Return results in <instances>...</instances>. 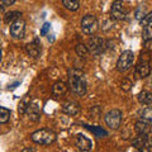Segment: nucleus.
<instances>
[{
  "label": "nucleus",
  "mask_w": 152,
  "mask_h": 152,
  "mask_svg": "<svg viewBox=\"0 0 152 152\" xmlns=\"http://www.w3.org/2000/svg\"><path fill=\"white\" fill-rule=\"evenodd\" d=\"M69 86L71 91L83 96L86 93V80L85 75L81 70L79 69H71L69 71Z\"/></svg>",
  "instance_id": "obj_1"
},
{
  "label": "nucleus",
  "mask_w": 152,
  "mask_h": 152,
  "mask_svg": "<svg viewBox=\"0 0 152 152\" xmlns=\"http://www.w3.org/2000/svg\"><path fill=\"white\" fill-rule=\"evenodd\" d=\"M31 138L38 145H51L56 141V133L48 128H42V129H38L34 133H32Z\"/></svg>",
  "instance_id": "obj_2"
},
{
  "label": "nucleus",
  "mask_w": 152,
  "mask_h": 152,
  "mask_svg": "<svg viewBox=\"0 0 152 152\" xmlns=\"http://www.w3.org/2000/svg\"><path fill=\"white\" fill-rule=\"evenodd\" d=\"M81 29L85 34L88 36H93L96 33V31L99 29V23H98V19L95 18L94 15H85L81 20Z\"/></svg>",
  "instance_id": "obj_3"
},
{
  "label": "nucleus",
  "mask_w": 152,
  "mask_h": 152,
  "mask_svg": "<svg viewBox=\"0 0 152 152\" xmlns=\"http://www.w3.org/2000/svg\"><path fill=\"white\" fill-rule=\"evenodd\" d=\"M122 119H123V114L119 109H113V110L108 112L105 115L107 126L112 128V129H118L122 124Z\"/></svg>",
  "instance_id": "obj_4"
},
{
  "label": "nucleus",
  "mask_w": 152,
  "mask_h": 152,
  "mask_svg": "<svg viewBox=\"0 0 152 152\" xmlns=\"http://www.w3.org/2000/svg\"><path fill=\"white\" fill-rule=\"evenodd\" d=\"M133 60H134V55H133L132 51L127 50L124 52H122V55L119 56L118 62H117V70L121 71V72H124L128 69H131Z\"/></svg>",
  "instance_id": "obj_5"
},
{
  "label": "nucleus",
  "mask_w": 152,
  "mask_h": 152,
  "mask_svg": "<svg viewBox=\"0 0 152 152\" xmlns=\"http://www.w3.org/2000/svg\"><path fill=\"white\" fill-rule=\"evenodd\" d=\"M88 48H89V52H91V55L99 56L104 51V48H105V41L100 37L94 36L88 42Z\"/></svg>",
  "instance_id": "obj_6"
},
{
  "label": "nucleus",
  "mask_w": 152,
  "mask_h": 152,
  "mask_svg": "<svg viewBox=\"0 0 152 152\" xmlns=\"http://www.w3.org/2000/svg\"><path fill=\"white\" fill-rule=\"evenodd\" d=\"M127 15V9L124 7L122 0H115L112 4V9H110V17L115 20H122V19H126Z\"/></svg>",
  "instance_id": "obj_7"
},
{
  "label": "nucleus",
  "mask_w": 152,
  "mask_h": 152,
  "mask_svg": "<svg viewBox=\"0 0 152 152\" xmlns=\"http://www.w3.org/2000/svg\"><path fill=\"white\" fill-rule=\"evenodd\" d=\"M24 33H26V22L23 19H18L14 23H12L10 26V34L13 38L15 39H22L24 37Z\"/></svg>",
  "instance_id": "obj_8"
},
{
  "label": "nucleus",
  "mask_w": 152,
  "mask_h": 152,
  "mask_svg": "<svg viewBox=\"0 0 152 152\" xmlns=\"http://www.w3.org/2000/svg\"><path fill=\"white\" fill-rule=\"evenodd\" d=\"M75 146L79 151H90L93 148V142L84 134H77L75 138Z\"/></svg>",
  "instance_id": "obj_9"
},
{
  "label": "nucleus",
  "mask_w": 152,
  "mask_h": 152,
  "mask_svg": "<svg viewBox=\"0 0 152 152\" xmlns=\"http://www.w3.org/2000/svg\"><path fill=\"white\" fill-rule=\"evenodd\" d=\"M62 112L65 114H67V115H71V117H74V115H77V114L80 113V105H79V103H76L74 100H70V102H66L62 104Z\"/></svg>",
  "instance_id": "obj_10"
},
{
  "label": "nucleus",
  "mask_w": 152,
  "mask_h": 152,
  "mask_svg": "<svg viewBox=\"0 0 152 152\" xmlns=\"http://www.w3.org/2000/svg\"><path fill=\"white\" fill-rule=\"evenodd\" d=\"M150 72H151V67H150L148 62H145V61H142V62H140L138 65L136 66V71H134L136 77L145 79V77H147V76L150 75Z\"/></svg>",
  "instance_id": "obj_11"
},
{
  "label": "nucleus",
  "mask_w": 152,
  "mask_h": 152,
  "mask_svg": "<svg viewBox=\"0 0 152 152\" xmlns=\"http://www.w3.org/2000/svg\"><path fill=\"white\" fill-rule=\"evenodd\" d=\"M26 113L29 115L31 119L34 121V122H37L38 119H39V117H41V109L34 103H29V105H28Z\"/></svg>",
  "instance_id": "obj_12"
},
{
  "label": "nucleus",
  "mask_w": 152,
  "mask_h": 152,
  "mask_svg": "<svg viewBox=\"0 0 152 152\" xmlns=\"http://www.w3.org/2000/svg\"><path fill=\"white\" fill-rule=\"evenodd\" d=\"M70 86H67L65 83L62 81H57L53 86H52V94L55 95V96H62V95H65L66 93H67Z\"/></svg>",
  "instance_id": "obj_13"
},
{
  "label": "nucleus",
  "mask_w": 152,
  "mask_h": 152,
  "mask_svg": "<svg viewBox=\"0 0 152 152\" xmlns=\"http://www.w3.org/2000/svg\"><path fill=\"white\" fill-rule=\"evenodd\" d=\"M26 51L27 53L31 57H38L41 53V45L38 43V39H34V43H28L26 46Z\"/></svg>",
  "instance_id": "obj_14"
},
{
  "label": "nucleus",
  "mask_w": 152,
  "mask_h": 152,
  "mask_svg": "<svg viewBox=\"0 0 152 152\" xmlns=\"http://www.w3.org/2000/svg\"><path fill=\"white\" fill-rule=\"evenodd\" d=\"M132 145L137 150H145L147 147V134H138V137L132 141Z\"/></svg>",
  "instance_id": "obj_15"
},
{
  "label": "nucleus",
  "mask_w": 152,
  "mask_h": 152,
  "mask_svg": "<svg viewBox=\"0 0 152 152\" xmlns=\"http://www.w3.org/2000/svg\"><path fill=\"white\" fill-rule=\"evenodd\" d=\"M134 129L137 132V134H148L150 132V123H147L145 121H138L134 124Z\"/></svg>",
  "instance_id": "obj_16"
},
{
  "label": "nucleus",
  "mask_w": 152,
  "mask_h": 152,
  "mask_svg": "<svg viewBox=\"0 0 152 152\" xmlns=\"http://www.w3.org/2000/svg\"><path fill=\"white\" fill-rule=\"evenodd\" d=\"M138 102L141 104H143V105H150V104H152V93L150 91H146V90H143V91H141L138 94Z\"/></svg>",
  "instance_id": "obj_17"
},
{
  "label": "nucleus",
  "mask_w": 152,
  "mask_h": 152,
  "mask_svg": "<svg viewBox=\"0 0 152 152\" xmlns=\"http://www.w3.org/2000/svg\"><path fill=\"white\" fill-rule=\"evenodd\" d=\"M22 18V13L19 12H9L7 15H4V22L7 23V24H12L15 20Z\"/></svg>",
  "instance_id": "obj_18"
},
{
  "label": "nucleus",
  "mask_w": 152,
  "mask_h": 152,
  "mask_svg": "<svg viewBox=\"0 0 152 152\" xmlns=\"http://www.w3.org/2000/svg\"><path fill=\"white\" fill-rule=\"evenodd\" d=\"M62 4L66 9H69L71 12H75L77 10L79 7H80V3L79 0H62Z\"/></svg>",
  "instance_id": "obj_19"
},
{
  "label": "nucleus",
  "mask_w": 152,
  "mask_h": 152,
  "mask_svg": "<svg viewBox=\"0 0 152 152\" xmlns=\"http://www.w3.org/2000/svg\"><path fill=\"white\" fill-rule=\"evenodd\" d=\"M141 119L147 122V123H150V124H152V108L148 107V108H145L143 110H142Z\"/></svg>",
  "instance_id": "obj_20"
},
{
  "label": "nucleus",
  "mask_w": 152,
  "mask_h": 152,
  "mask_svg": "<svg viewBox=\"0 0 152 152\" xmlns=\"http://www.w3.org/2000/svg\"><path fill=\"white\" fill-rule=\"evenodd\" d=\"M75 51H76V53H77V56H80V57H86L88 53H89L88 46H85V45H83V43L76 45Z\"/></svg>",
  "instance_id": "obj_21"
},
{
  "label": "nucleus",
  "mask_w": 152,
  "mask_h": 152,
  "mask_svg": "<svg viewBox=\"0 0 152 152\" xmlns=\"http://www.w3.org/2000/svg\"><path fill=\"white\" fill-rule=\"evenodd\" d=\"M85 127H86L90 132H93L95 136H98V137H102V136L107 137L108 136V132L104 131L102 127H90V126H85Z\"/></svg>",
  "instance_id": "obj_22"
},
{
  "label": "nucleus",
  "mask_w": 152,
  "mask_h": 152,
  "mask_svg": "<svg viewBox=\"0 0 152 152\" xmlns=\"http://www.w3.org/2000/svg\"><path fill=\"white\" fill-rule=\"evenodd\" d=\"M9 119H10V110H8L7 108L1 107L0 108V123H7Z\"/></svg>",
  "instance_id": "obj_23"
},
{
  "label": "nucleus",
  "mask_w": 152,
  "mask_h": 152,
  "mask_svg": "<svg viewBox=\"0 0 152 152\" xmlns=\"http://www.w3.org/2000/svg\"><path fill=\"white\" fill-rule=\"evenodd\" d=\"M142 38H143V41L152 39V24L145 27L143 32H142Z\"/></svg>",
  "instance_id": "obj_24"
},
{
  "label": "nucleus",
  "mask_w": 152,
  "mask_h": 152,
  "mask_svg": "<svg viewBox=\"0 0 152 152\" xmlns=\"http://www.w3.org/2000/svg\"><path fill=\"white\" fill-rule=\"evenodd\" d=\"M133 86V84L131 80H128V79H124V80H122V83H121V89L123 90V91H129V90L132 89Z\"/></svg>",
  "instance_id": "obj_25"
},
{
  "label": "nucleus",
  "mask_w": 152,
  "mask_h": 152,
  "mask_svg": "<svg viewBox=\"0 0 152 152\" xmlns=\"http://www.w3.org/2000/svg\"><path fill=\"white\" fill-rule=\"evenodd\" d=\"M150 24H152V12L146 14V15L141 19V26L146 27V26H150Z\"/></svg>",
  "instance_id": "obj_26"
},
{
  "label": "nucleus",
  "mask_w": 152,
  "mask_h": 152,
  "mask_svg": "<svg viewBox=\"0 0 152 152\" xmlns=\"http://www.w3.org/2000/svg\"><path fill=\"white\" fill-rule=\"evenodd\" d=\"M50 28H51V24H50V23H45V24L42 26V28H41V36H46V34H47V32L50 31Z\"/></svg>",
  "instance_id": "obj_27"
},
{
  "label": "nucleus",
  "mask_w": 152,
  "mask_h": 152,
  "mask_svg": "<svg viewBox=\"0 0 152 152\" xmlns=\"http://www.w3.org/2000/svg\"><path fill=\"white\" fill-rule=\"evenodd\" d=\"M145 15H146V14H145V10H143V9H142V8H138V10H137V13H136V18H137V19H142Z\"/></svg>",
  "instance_id": "obj_28"
},
{
  "label": "nucleus",
  "mask_w": 152,
  "mask_h": 152,
  "mask_svg": "<svg viewBox=\"0 0 152 152\" xmlns=\"http://www.w3.org/2000/svg\"><path fill=\"white\" fill-rule=\"evenodd\" d=\"M143 47H145V50H147V51H152V39L145 41Z\"/></svg>",
  "instance_id": "obj_29"
},
{
  "label": "nucleus",
  "mask_w": 152,
  "mask_h": 152,
  "mask_svg": "<svg viewBox=\"0 0 152 152\" xmlns=\"http://www.w3.org/2000/svg\"><path fill=\"white\" fill-rule=\"evenodd\" d=\"M17 0H1V5L3 7H8V5H12V4H14Z\"/></svg>",
  "instance_id": "obj_30"
},
{
  "label": "nucleus",
  "mask_w": 152,
  "mask_h": 152,
  "mask_svg": "<svg viewBox=\"0 0 152 152\" xmlns=\"http://www.w3.org/2000/svg\"><path fill=\"white\" fill-rule=\"evenodd\" d=\"M147 147H150V148H152V136L147 137Z\"/></svg>",
  "instance_id": "obj_31"
},
{
  "label": "nucleus",
  "mask_w": 152,
  "mask_h": 152,
  "mask_svg": "<svg viewBox=\"0 0 152 152\" xmlns=\"http://www.w3.org/2000/svg\"><path fill=\"white\" fill-rule=\"evenodd\" d=\"M23 151H24V152H28V151H34V150H32V148H24Z\"/></svg>",
  "instance_id": "obj_32"
}]
</instances>
